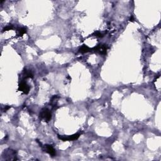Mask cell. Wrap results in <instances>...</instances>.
<instances>
[{
	"mask_svg": "<svg viewBox=\"0 0 161 161\" xmlns=\"http://www.w3.org/2000/svg\"><path fill=\"white\" fill-rule=\"evenodd\" d=\"M40 118L44 122H49L52 118V113L51 111L47 108H44L40 113Z\"/></svg>",
	"mask_w": 161,
	"mask_h": 161,
	"instance_id": "1",
	"label": "cell"
},
{
	"mask_svg": "<svg viewBox=\"0 0 161 161\" xmlns=\"http://www.w3.org/2000/svg\"><path fill=\"white\" fill-rule=\"evenodd\" d=\"M80 136V134H74L72 135H69V136H64V135H58V138L60 140H62V141H73V140H76L79 138Z\"/></svg>",
	"mask_w": 161,
	"mask_h": 161,
	"instance_id": "2",
	"label": "cell"
},
{
	"mask_svg": "<svg viewBox=\"0 0 161 161\" xmlns=\"http://www.w3.org/2000/svg\"><path fill=\"white\" fill-rule=\"evenodd\" d=\"M108 47L106 45L102 44V45H99L97 47H96L94 49V51L96 52H98L101 55H105L107 52Z\"/></svg>",
	"mask_w": 161,
	"mask_h": 161,
	"instance_id": "3",
	"label": "cell"
},
{
	"mask_svg": "<svg viewBox=\"0 0 161 161\" xmlns=\"http://www.w3.org/2000/svg\"><path fill=\"white\" fill-rule=\"evenodd\" d=\"M18 91L23 92L24 94H28L30 91V86L24 81H21L18 86Z\"/></svg>",
	"mask_w": 161,
	"mask_h": 161,
	"instance_id": "4",
	"label": "cell"
},
{
	"mask_svg": "<svg viewBox=\"0 0 161 161\" xmlns=\"http://www.w3.org/2000/svg\"><path fill=\"white\" fill-rule=\"evenodd\" d=\"M44 151L49 154V155H51L52 157H54L56 155V152L55 150L52 147V145H44Z\"/></svg>",
	"mask_w": 161,
	"mask_h": 161,
	"instance_id": "5",
	"label": "cell"
},
{
	"mask_svg": "<svg viewBox=\"0 0 161 161\" xmlns=\"http://www.w3.org/2000/svg\"><path fill=\"white\" fill-rule=\"evenodd\" d=\"M91 50H92V49H90V47H88L87 45H83L79 49V52H81V53H83V54H84V53H87V52H91Z\"/></svg>",
	"mask_w": 161,
	"mask_h": 161,
	"instance_id": "6",
	"label": "cell"
},
{
	"mask_svg": "<svg viewBox=\"0 0 161 161\" xmlns=\"http://www.w3.org/2000/svg\"><path fill=\"white\" fill-rule=\"evenodd\" d=\"M23 77H24L23 79L30 78V77L32 78V77H33V74L30 71L25 70L24 72H23Z\"/></svg>",
	"mask_w": 161,
	"mask_h": 161,
	"instance_id": "7",
	"label": "cell"
},
{
	"mask_svg": "<svg viewBox=\"0 0 161 161\" xmlns=\"http://www.w3.org/2000/svg\"><path fill=\"white\" fill-rule=\"evenodd\" d=\"M18 36H22L23 35H24L25 33H26V28L22 27L20 28L18 30Z\"/></svg>",
	"mask_w": 161,
	"mask_h": 161,
	"instance_id": "8",
	"label": "cell"
},
{
	"mask_svg": "<svg viewBox=\"0 0 161 161\" xmlns=\"http://www.w3.org/2000/svg\"><path fill=\"white\" fill-rule=\"evenodd\" d=\"M13 28H14V27H13V25H10L9 26H6V27L4 28L3 29V32L8 31V30H13Z\"/></svg>",
	"mask_w": 161,
	"mask_h": 161,
	"instance_id": "9",
	"label": "cell"
},
{
	"mask_svg": "<svg viewBox=\"0 0 161 161\" xmlns=\"http://www.w3.org/2000/svg\"><path fill=\"white\" fill-rule=\"evenodd\" d=\"M94 35H95L96 37H103L104 36L103 33L99 32H95L94 33Z\"/></svg>",
	"mask_w": 161,
	"mask_h": 161,
	"instance_id": "10",
	"label": "cell"
},
{
	"mask_svg": "<svg viewBox=\"0 0 161 161\" xmlns=\"http://www.w3.org/2000/svg\"><path fill=\"white\" fill-rule=\"evenodd\" d=\"M10 106H6V107L5 108V111H6L7 110H8V109H9L10 108Z\"/></svg>",
	"mask_w": 161,
	"mask_h": 161,
	"instance_id": "11",
	"label": "cell"
}]
</instances>
